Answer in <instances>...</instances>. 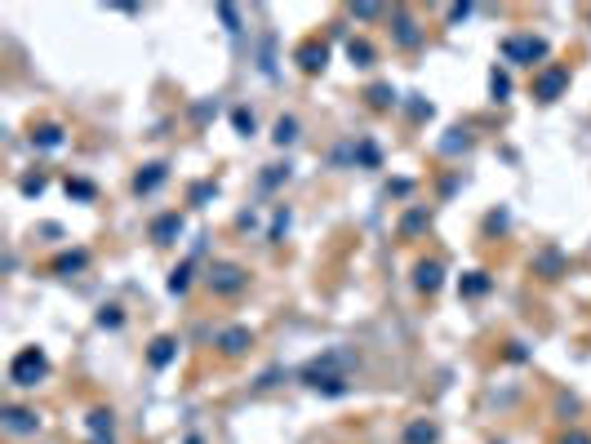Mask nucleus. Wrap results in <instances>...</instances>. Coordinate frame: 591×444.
I'll list each match as a JSON object with an SVG mask.
<instances>
[{"label":"nucleus","mask_w":591,"mask_h":444,"mask_svg":"<svg viewBox=\"0 0 591 444\" xmlns=\"http://www.w3.org/2000/svg\"><path fill=\"white\" fill-rule=\"evenodd\" d=\"M9 378H14L18 387H36V382L45 378V355L36 351V346H31V351H22L14 360V369H9Z\"/></svg>","instance_id":"1"},{"label":"nucleus","mask_w":591,"mask_h":444,"mask_svg":"<svg viewBox=\"0 0 591 444\" xmlns=\"http://www.w3.org/2000/svg\"><path fill=\"white\" fill-rule=\"evenodd\" d=\"M547 54V45L534 40V36H521V40H507V58L511 63H534V58Z\"/></svg>","instance_id":"2"},{"label":"nucleus","mask_w":591,"mask_h":444,"mask_svg":"<svg viewBox=\"0 0 591 444\" xmlns=\"http://www.w3.org/2000/svg\"><path fill=\"white\" fill-rule=\"evenodd\" d=\"M209 284L218 293H236L240 284H245V271H240V267H214L209 271Z\"/></svg>","instance_id":"3"},{"label":"nucleus","mask_w":591,"mask_h":444,"mask_svg":"<svg viewBox=\"0 0 591 444\" xmlns=\"http://www.w3.org/2000/svg\"><path fill=\"white\" fill-rule=\"evenodd\" d=\"M564 80H569V71H560V67H556V71H547V76L538 80V89H534V93H538L542 102H551V98H556V93L564 89Z\"/></svg>","instance_id":"4"},{"label":"nucleus","mask_w":591,"mask_h":444,"mask_svg":"<svg viewBox=\"0 0 591 444\" xmlns=\"http://www.w3.org/2000/svg\"><path fill=\"white\" fill-rule=\"evenodd\" d=\"M418 289H440V262H418Z\"/></svg>","instance_id":"5"},{"label":"nucleus","mask_w":591,"mask_h":444,"mask_svg":"<svg viewBox=\"0 0 591 444\" xmlns=\"http://www.w3.org/2000/svg\"><path fill=\"white\" fill-rule=\"evenodd\" d=\"M298 58H303L307 71H320V67H324V45H303V49H298Z\"/></svg>","instance_id":"6"},{"label":"nucleus","mask_w":591,"mask_h":444,"mask_svg":"<svg viewBox=\"0 0 591 444\" xmlns=\"http://www.w3.org/2000/svg\"><path fill=\"white\" fill-rule=\"evenodd\" d=\"M245 342H249V333H245V329H232V333L223 338V351L236 355V351H245Z\"/></svg>","instance_id":"7"},{"label":"nucleus","mask_w":591,"mask_h":444,"mask_svg":"<svg viewBox=\"0 0 591 444\" xmlns=\"http://www.w3.org/2000/svg\"><path fill=\"white\" fill-rule=\"evenodd\" d=\"M9 431H31L36 422H31V413H22V409H9V422H5Z\"/></svg>","instance_id":"8"},{"label":"nucleus","mask_w":591,"mask_h":444,"mask_svg":"<svg viewBox=\"0 0 591 444\" xmlns=\"http://www.w3.org/2000/svg\"><path fill=\"white\" fill-rule=\"evenodd\" d=\"M431 440H436V427H427V422H418L409 431V444H431Z\"/></svg>","instance_id":"9"},{"label":"nucleus","mask_w":591,"mask_h":444,"mask_svg":"<svg viewBox=\"0 0 591 444\" xmlns=\"http://www.w3.org/2000/svg\"><path fill=\"white\" fill-rule=\"evenodd\" d=\"M160 178H165V169H160V164H151L147 174H138V191H151L156 183H160Z\"/></svg>","instance_id":"10"},{"label":"nucleus","mask_w":591,"mask_h":444,"mask_svg":"<svg viewBox=\"0 0 591 444\" xmlns=\"http://www.w3.org/2000/svg\"><path fill=\"white\" fill-rule=\"evenodd\" d=\"M93 436H98V440H103V436L112 440V413H93Z\"/></svg>","instance_id":"11"},{"label":"nucleus","mask_w":591,"mask_h":444,"mask_svg":"<svg viewBox=\"0 0 591 444\" xmlns=\"http://www.w3.org/2000/svg\"><path fill=\"white\" fill-rule=\"evenodd\" d=\"M294 129H298L294 120H280V125H276V142H289V138H294Z\"/></svg>","instance_id":"12"},{"label":"nucleus","mask_w":591,"mask_h":444,"mask_svg":"<svg viewBox=\"0 0 591 444\" xmlns=\"http://www.w3.org/2000/svg\"><path fill=\"white\" fill-rule=\"evenodd\" d=\"M169 346H174L169 338H160V342H156V351H151V360H156V365H165V360H169Z\"/></svg>","instance_id":"13"},{"label":"nucleus","mask_w":591,"mask_h":444,"mask_svg":"<svg viewBox=\"0 0 591 444\" xmlns=\"http://www.w3.org/2000/svg\"><path fill=\"white\" fill-rule=\"evenodd\" d=\"M560 444H591V440H587V436H578V431H574V436H564Z\"/></svg>","instance_id":"14"}]
</instances>
